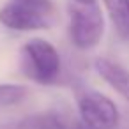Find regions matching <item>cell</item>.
Returning <instances> with one entry per match:
<instances>
[{
  "mask_svg": "<svg viewBox=\"0 0 129 129\" xmlns=\"http://www.w3.org/2000/svg\"><path fill=\"white\" fill-rule=\"evenodd\" d=\"M60 55L50 41L36 37L21 48V69L27 78L37 83H53L60 74Z\"/></svg>",
  "mask_w": 129,
  "mask_h": 129,
  "instance_id": "obj_1",
  "label": "cell"
},
{
  "mask_svg": "<svg viewBox=\"0 0 129 129\" xmlns=\"http://www.w3.org/2000/svg\"><path fill=\"white\" fill-rule=\"evenodd\" d=\"M104 34V20L97 0L92 4H69V36L78 50H92Z\"/></svg>",
  "mask_w": 129,
  "mask_h": 129,
  "instance_id": "obj_2",
  "label": "cell"
},
{
  "mask_svg": "<svg viewBox=\"0 0 129 129\" xmlns=\"http://www.w3.org/2000/svg\"><path fill=\"white\" fill-rule=\"evenodd\" d=\"M81 125L87 129H113L118 124L117 104L101 92L85 90L78 97Z\"/></svg>",
  "mask_w": 129,
  "mask_h": 129,
  "instance_id": "obj_3",
  "label": "cell"
},
{
  "mask_svg": "<svg viewBox=\"0 0 129 129\" xmlns=\"http://www.w3.org/2000/svg\"><path fill=\"white\" fill-rule=\"evenodd\" d=\"M0 23L11 30L30 32V30L48 28L51 21L48 16H43L32 9H27L16 2H9L0 9Z\"/></svg>",
  "mask_w": 129,
  "mask_h": 129,
  "instance_id": "obj_4",
  "label": "cell"
},
{
  "mask_svg": "<svg viewBox=\"0 0 129 129\" xmlns=\"http://www.w3.org/2000/svg\"><path fill=\"white\" fill-rule=\"evenodd\" d=\"M78 122H73L58 113H36L18 120H11L0 125V129H76Z\"/></svg>",
  "mask_w": 129,
  "mask_h": 129,
  "instance_id": "obj_5",
  "label": "cell"
},
{
  "mask_svg": "<svg viewBox=\"0 0 129 129\" xmlns=\"http://www.w3.org/2000/svg\"><path fill=\"white\" fill-rule=\"evenodd\" d=\"M94 69L113 90H117L122 97L129 101V71L124 66L110 58L99 57L94 60Z\"/></svg>",
  "mask_w": 129,
  "mask_h": 129,
  "instance_id": "obj_6",
  "label": "cell"
},
{
  "mask_svg": "<svg viewBox=\"0 0 129 129\" xmlns=\"http://www.w3.org/2000/svg\"><path fill=\"white\" fill-rule=\"evenodd\" d=\"M115 30L129 39V0H103Z\"/></svg>",
  "mask_w": 129,
  "mask_h": 129,
  "instance_id": "obj_7",
  "label": "cell"
},
{
  "mask_svg": "<svg viewBox=\"0 0 129 129\" xmlns=\"http://www.w3.org/2000/svg\"><path fill=\"white\" fill-rule=\"evenodd\" d=\"M28 95V87L18 83H0V104L13 106L21 103Z\"/></svg>",
  "mask_w": 129,
  "mask_h": 129,
  "instance_id": "obj_8",
  "label": "cell"
},
{
  "mask_svg": "<svg viewBox=\"0 0 129 129\" xmlns=\"http://www.w3.org/2000/svg\"><path fill=\"white\" fill-rule=\"evenodd\" d=\"M13 2L23 6L27 9H32V11H36L43 16H48V18L55 13V7H53L51 0H13Z\"/></svg>",
  "mask_w": 129,
  "mask_h": 129,
  "instance_id": "obj_9",
  "label": "cell"
},
{
  "mask_svg": "<svg viewBox=\"0 0 129 129\" xmlns=\"http://www.w3.org/2000/svg\"><path fill=\"white\" fill-rule=\"evenodd\" d=\"M73 2H76V4H92L95 0H73Z\"/></svg>",
  "mask_w": 129,
  "mask_h": 129,
  "instance_id": "obj_10",
  "label": "cell"
},
{
  "mask_svg": "<svg viewBox=\"0 0 129 129\" xmlns=\"http://www.w3.org/2000/svg\"><path fill=\"white\" fill-rule=\"evenodd\" d=\"M76 129H87V127H83L81 124H78V125H76Z\"/></svg>",
  "mask_w": 129,
  "mask_h": 129,
  "instance_id": "obj_11",
  "label": "cell"
}]
</instances>
